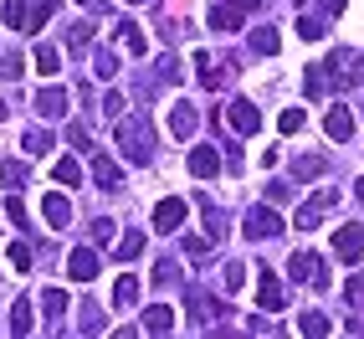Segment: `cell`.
Instances as JSON below:
<instances>
[{
    "instance_id": "52a82bcc",
    "label": "cell",
    "mask_w": 364,
    "mask_h": 339,
    "mask_svg": "<svg viewBox=\"0 0 364 339\" xmlns=\"http://www.w3.org/2000/svg\"><path fill=\"white\" fill-rule=\"evenodd\" d=\"M67 273L77 278V283H92V278H98V257H92V247H77V252H72V257H67Z\"/></svg>"
},
{
    "instance_id": "4fadbf2b",
    "label": "cell",
    "mask_w": 364,
    "mask_h": 339,
    "mask_svg": "<svg viewBox=\"0 0 364 339\" xmlns=\"http://www.w3.org/2000/svg\"><path fill=\"white\" fill-rule=\"evenodd\" d=\"M6 26L11 31H31V0H6Z\"/></svg>"
},
{
    "instance_id": "f35d334b",
    "label": "cell",
    "mask_w": 364,
    "mask_h": 339,
    "mask_svg": "<svg viewBox=\"0 0 364 339\" xmlns=\"http://www.w3.org/2000/svg\"><path fill=\"white\" fill-rule=\"evenodd\" d=\"M67 139L77 144V150H87V129H82V124H72V129H67Z\"/></svg>"
},
{
    "instance_id": "3957f363",
    "label": "cell",
    "mask_w": 364,
    "mask_h": 339,
    "mask_svg": "<svg viewBox=\"0 0 364 339\" xmlns=\"http://www.w3.org/2000/svg\"><path fill=\"white\" fill-rule=\"evenodd\" d=\"M247 236H257V241H272V236H282V221L267 206H252L247 211Z\"/></svg>"
},
{
    "instance_id": "5bb4252c",
    "label": "cell",
    "mask_w": 364,
    "mask_h": 339,
    "mask_svg": "<svg viewBox=\"0 0 364 339\" xmlns=\"http://www.w3.org/2000/svg\"><path fill=\"white\" fill-rule=\"evenodd\" d=\"M196 124H200V113L190 108V103H175V113H169V129L185 139V134H196Z\"/></svg>"
},
{
    "instance_id": "7a4b0ae2",
    "label": "cell",
    "mask_w": 364,
    "mask_h": 339,
    "mask_svg": "<svg viewBox=\"0 0 364 339\" xmlns=\"http://www.w3.org/2000/svg\"><path fill=\"white\" fill-rule=\"evenodd\" d=\"M333 206H338V190H318V196H313L308 206H298V231H313Z\"/></svg>"
},
{
    "instance_id": "b9f144b4",
    "label": "cell",
    "mask_w": 364,
    "mask_h": 339,
    "mask_svg": "<svg viewBox=\"0 0 364 339\" xmlns=\"http://www.w3.org/2000/svg\"><path fill=\"white\" fill-rule=\"evenodd\" d=\"M354 196H359V201H364V180H359V190H354Z\"/></svg>"
},
{
    "instance_id": "cb8c5ba5",
    "label": "cell",
    "mask_w": 364,
    "mask_h": 339,
    "mask_svg": "<svg viewBox=\"0 0 364 339\" xmlns=\"http://www.w3.org/2000/svg\"><path fill=\"white\" fill-rule=\"evenodd\" d=\"M210 26H215V31H236V26H241V16L226 11V6H215V11H210Z\"/></svg>"
},
{
    "instance_id": "ba28073f",
    "label": "cell",
    "mask_w": 364,
    "mask_h": 339,
    "mask_svg": "<svg viewBox=\"0 0 364 339\" xmlns=\"http://www.w3.org/2000/svg\"><path fill=\"white\" fill-rule=\"evenodd\" d=\"M215 170H221V155H215L210 144H200V150H190V175H196V180H210Z\"/></svg>"
},
{
    "instance_id": "8992f818",
    "label": "cell",
    "mask_w": 364,
    "mask_h": 339,
    "mask_svg": "<svg viewBox=\"0 0 364 339\" xmlns=\"http://www.w3.org/2000/svg\"><path fill=\"white\" fill-rule=\"evenodd\" d=\"M226 118H231L236 134H257V129H262V113H257V103H247V98H236V103L226 108Z\"/></svg>"
},
{
    "instance_id": "2e32d148",
    "label": "cell",
    "mask_w": 364,
    "mask_h": 339,
    "mask_svg": "<svg viewBox=\"0 0 364 339\" xmlns=\"http://www.w3.org/2000/svg\"><path fill=\"white\" fill-rule=\"evenodd\" d=\"M41 211H46V226H52V231H62V226L72 221V206H67L62 196H46V206H41Z\"/></svg>"
},
{
    "instance_id": "d590c367",
    "label": "cell",
    "mask_w": 364,
    "mask_h": 339,
    "mask_svg": "<svg viewBox=\"0 0 364 339\" xmlns=\"http://www.w3.org/2000/svg\"><path fill=\"white\" fill-rule=\"evenodd\" d=\"M26 150H31V155H46V150H52V134L31 129V134H26Z\"/></svg>"
},
{
    "instance_id": "7bdbcfd3",
    "label": "cell",
    "mask_w": 364,
    "mask_h": 339,
    "mask_svg": "<svg viewBox=\"0 0 364 339\" xmlns=\"http://www.w3.org/2000/svg\"><path fill=\"white\" fill-rule=\"evenodd\" d=\"M0 118H6V103H0Z\"/></svg>"
},
{
    "instance_id": "6da1fadb",
    "label": "cell",
    "mask_w": 364,
    "mask_h": 339,
    "mask_svg": "<svg viewBox=\"0 0 364 339\" xmlns=\"http://www.w3.org/2000/svg\"><path fill=\"white\" fill-rule=\"evenodd\" d=\"M118 150H124L129 160H149L154 155V129H149V118H118Z\"/></svg>"
},
{
    "instance_id": "e0dca14e",
    "label": "cell",
    "mask_w": 364,
    "mask_h": 339,
    "mask_svg": "<svg viewBox=\"0 0 364 339\" xmlns=\"http://www.w3.org/2000/svg\"><path fill=\"white\" fill-rule=\"evenodd\" d=\"M36 72H46V78H57V72H62V52H57L52 41L36 46Z\"/></svg>"
},
{
    "instance_id": "ffe728a7",
    "label": "cell",
    "mask_w": 364,
    "mask_h": 339,
    "mask_svg": "<svg viewBox=\"0 0 364 339\" xmlns=\"http://www.w3.org/2000/svg\"><path fill=\"white\" fill-rule=\"evenodd\" d=\"M134 298H139V278L124 273V278H118V288H113V303H118V308H129Z\"/></svg>"
},
{
    "instance_id": "9a60e30c",
    "label": "cell",
    "mask_w": 364,
    "mask_h": 339,
    "mask_svg": "<svg viewBox=\"0 0 364 339\" xmlns=\"http://www.w3.org/2000/svg\"><path fill=\"white\" fill-rule=\"evenodd\" d=\"M328 139H338V144L354 139V113H349V108H333V113H328Z\"/></svg>"
},
{
    "instance_id": "7402d4cb",
    "label": "cell",
    "mask_w": 364,
    "mask_h": 339,
    "mask_svg": "<svg viewBox=\"0 0 364 339\" xmlns=\"http://www.w3.org/2000/svg\"><path fill=\"white\" fill-rule=\"evenodd\" d=\"M52 175H57V185H77V180H82V165H77V160H57Z\"/></svg>"
},
{
    "instance_id": "7c38bea8",
    "label": "cell",
    "mask_w": 364,
    "mask_h": 339,
    "mask_svg": "<svg viewBox=\"0 0 364 339\" xmlns=\"http://www.w3.org/2000/svg\"><path fill=\"white\" fill-rule=\"evenodd\" d=\"M144 329H149V334H169V329H175V308H164V303L144 308Z\"/></svg>"
},
{
    "instance_id": "30bf717a",
    "label": "cell",
    "mask_w": 364,
    "mask_h": 339,
    "mask_svg": "<svg viewBox=\"0 0 364 339\" xmlns=\"http://www.w3.org/2000/svg\"><path fill=\"white\" fill-rule=\"evenodd\" d=\"M180 221H185V201L169 196V201H159V206H154V226H159V231H175Z\"/></svg>"
},
{
    "instance_id": "74e56055",
    "label": "cell",
    "mask_w": 364,
    "mask_h": 339,
    "mask_svg": "<svg viewBox=\"0 0 364 339\" xmlns=\"http://www.w3.org/2000/svg\"><path fill=\"white\" fill-rule=\"evenodd\" d=\"M185 252H190V257H205V252H210V241H205V236H190V241H185Z\"/></svg>"
},
{
    "instance_id": "f1b7e54d",
    "label": "cell",
    "mask_w": 364,
    "mask_h": 339,
    "mask_svg": "<svg viewBox=\"0 0 364 339\" xmlns=\"http://www.w3.org/2000/svg\"><path fill=\"white\" fill-rule=\"evenodd\" d=\"M252 46H257V52H267V57H272V52H277V31H272V26H262V31L252 36Z\"/></svg>"
},
{
    "instance_id": "1f68e13d",
    "label": "cell",
    "mask_w": 364,
    "mask_h": 339,
    "mask_svg": "<svg viewBox=\"0 0 364 339\" xmlns=\"http://www.w3.org/2000/svg\"><path fill=\"white\" fill-rule=\"evenodd\" d=\"M11 268H21V273L31 268V247H26V241H11Z\"/></svg>"
},
{
    "instance_id": "44dd1931",
    "label": "cell",
    "mask_w": 364,
    "mask_h": 339,
    "mask_svg": "<svg viewBox=\"0 0 364 339\" xmlns=\"http://www.w3.org/2000/svg\"><path fill=\"white\" fill-rule=\"evenodd\" d=\"M303 83H308V98H323V93H328V83H333V78H328V67H313V72H308V78H303Z\"/></svg>"
},
{
    "instance_id": "9c48e42d",
    "label": "cell",
    "mask_w": 364,
    "mask_h": 339,
    "mask_svg": "<svg viewBox=\"0 0 364 339\" xmlns=\"http://www.w3.org/2000/svg\"><path fill=\"white\" fill-rule=\"evenodd\" d=\"M257 303H262V308H267V313H277V308H282V303H287V288H282V283H277V278H272V273H267V278H262V283H257Z\"/></svg>"
},
{
    "instance_id": "d6a6232c",
    "label": "cell",
    "mask_w": 364,
    "mask_h": 339,
    "mask_svg": "<svg viewBox=\"0 0 364 339\" xmlns=\"http://www.w3.org/2000/svg\"><path fill=\"white\" fill-rule=\"evenodd\" d=\"M92 72H98V78H113V72H118V57H113V52H98V57H92Z\"/></svg>"
},
{
    "instance_id": "8d00e7d4",
    "label": "cell",
    "mask_w": 364,
    "mask_h": 339,
    "mask_svg": "<svg viewBox=\"0 0 364 339\" xmlns=\"http://www.w3.org/2000/svg\"><path fill=\"white\" fill-rule=\"evenodd\" d=\"M6 216H11V221H21V226H26V206H21V196H11V201H6Z\"/></svg>"
},
{
    "instance_id": "603a6c76",
    "label": "cell",
    "mask_w": 364,
    "mask_h": 339,
    "mask_svg": "<svg viewBox=\"0 0 364 339\" xmlns=\"http://www.w3.org/2000/svg\"><path fill=\"white\" fill-rule=\"evenodd\" d=\"M41 308L52 313V319H62V313H67V293H62V288H46V293H41Z\"/></svg>"
},
{
    "instance_id": "83f0119b",
    "label": "cell",
    "mask_w": 364,
    "mask_h": 339,
    "mask_svg": "<svg viewBox=\"0 0 364 339\" xmlns=\"http://www.w3.org/2000/svg\"><path fill=\"white\" fill-rule=\"evenodd\" d=\"M0 180H6V185H26V165L6 160V165H0Z\"/></svg>"
},
{
    "instance_id": "484cf974",
    "label": "cell",
    "mask_w": 364,
    "mask_h": 339,
    "mask_svg": "<svg viewBox=\"0 0 364 339\" xmlns=\"http://www.w3.org/2000/svg\"><path fill=\"white\" fill-rule=\"evenodd\" d=\"M67 46H72V52H82V46H92V26H87V21H77V26L67 31Z\"/></svg>"
},
{
    "instance_id": "ab89813d",
    "label": "cell",
    "mask_w": 364,
    "mask_h": 339,
    "mask_svg": "<svg viewBox=\"0 0 364 339\" xmlns=\"http://www.w3.org/2000/svg\"><path fill=\"white\" fill-rule=\"evenodd\" d=\"M231 6H236V11H257V6H262V0H231Z\"/></svg>"
},
{
    "instance_id": "ee69618b",
    "label": "cell",
    "mask_w": 364,
    "mask_h": 339,
    "mask_svg": "<svg viewBox=\"0 0 364 339\" xmlns=\"http://www.w3.org/2000/svg\"><path fill=\"white\" fill-rule=\"evenodd\" d=\"M134 6H139V0H134Z\"/></svg>"
},
{
    "instance_id": "ac0fdd59",
    "label": "cell",
    "mask_w": 364,
    "mask_h": 339,
    "mask_svg": "<svg viewBox=\"0 0 364 339\" xmlns=\"http://www.w3.org/2000/svg\"><path fill=\"white\" fill-rule=\"evenodd\" d=\"M31 329H36L31 303H26V298H16V308H11V334H31Z\"/></svg>"
},
{
    "instance_id": "e575fe53",
    "label": "cell",
    "mask_w": 364,
    "mask_h": 339,
    "mask_svg": "<svg viewBox=\"0 0 364 339\" xmlns=\"http://www.w3.org/2000/svg\"><path fill=\"white\" fill-rule=\"evenodd\" d=\"M298 175H303V180L323 175V160H318V155H303V160H298Z\"/></svg>"
},
{
    "instance_id": "5b68a950",
    "label": "cell",
    "mask_w": 364,
    "mask_h": 339,
    "mask_svg": "<svg viewBox=\"0 0 364 339\" xmlns=\"http://www.w3.org/2000/svg\"><path fill=\"white\" fill-rule=\"evenodd\" d=\"M287 273H293L298 283H323V257H318V252H293Z\"/></svg>"
},
{
    "instance_id": "d4e9b609",
    "label": "cell",
    "mask_w": 364,
    "mask_h": 339,
    "mask_svg": "<svg viewBox=\"0 0 364 339\" xmlns=\"http://www.w3.org/2000/svg\"><path fill=\"white\" fill-rule=\"evenodd\" d=\"M323 31H328V26H323L318 16H303V21H298V36H303V41H323Z\"/></svg>"
},
{
    "instance_id": "4316f807",
    "label": "cell",
    "mask_w": 364,
    "mask_h": 339,
    "mask_svg": "<svg viewBox=\"0 0 364 339\" xmlns=\"http://www.w3.org/2000/svg\"><path fill=\"white\" fill-rule=\"evenodd\" d=\"M118 46H129V52H144V36L129 26V21H118Z\"/></svg>"
},
{
    "instance_id": "60d3db41",
    "label": "cell",
    "mask_w": 364,
    "mask_h": 339,
    "mask_svg": "<svg viewBox=\"0 0 364 339\" xmlns=\"http://www.w3.org/2000/svg\"><path fill=\"white\" fill-rule=\"evenodd\" d=\"M77 6H87V11H103V0H77Z\"/></svg>"
},
{
    "instance_id": "8fae6325",
    "label": "cell",
    "mask_w": 364,
    "mask_h": 339,
    "mask_svg": "<svg viewBox=\"0 0 364 339\" xmlns=\"http://www.w3.org/2000/svg\"><path fill=\"white\" fill-rule=\"evenodd\" d=\"M36 113L41 118H62L67 113V88H46L41 98H36Z\"/></svg>"
},
{
    "instance_id": "836d02e7",
    "label": "cell",
    "mask_w": 364,
    "mask_h": 339,
    "mask_svg": "<svg viewBox=\"0 0 364 339\" xmlns=\"http://www.w3.org/2000/svg\"><path fill=\"white\" fill-rule=\"evenodd\" d=\"M277 129H282V134H298V129H303V108H287V113L277 118Z\"/></svg>"
},
{
    "instance_id": "f546056e",
    "label": "cell",
    "mask_w": 364,
    "mask_h": 339,
    "mask_svg": "<svg viewBox=\"0 0 364 339\" xmlns=\"http://www.w3.org/2000/svg\"><path fill=\"white\" fill-rule=\"evenodd\" d=\"M139 252H144V231H129L118 241V257H139Z\"/></svg>"
},
{
    "instance_id": "277c9868",
    "label": "cell",
    "mask_w": 364,
    "mask_h": 339,
    "mask_svg": "<svg viewBox=\"0 0 364 339\" xmlns=\"http://www.w3.org/2000/svg\"><path fill=\"white\" fill-rule=\"evenodd\" d=\"M333 252L344 262H359L364 257V226H338L333 231Z\"/></svg>"
},
{
    "instance_id": "d6986e66",
    "label": "cell",
    "mask_w": 364,
    "mask_h": 339,
    "mask_svg": "<svg viewBox=\"0 0 364 339\" xmlns=\"http://www.w3.org/2000/svg\"><path fill=\"white\" fill-rule=\"evenodd\" d=\"M92 180H98V185H118V180H124V170H118L108 155H98V165H92Z\"/></svg>"
},
{
    "instance_id": "4dcf8cb0",
    "label": "cell",
    "mask_w": 364,
    "mask_h": 339,
    "mask_svg": "<svg viewBox=\"0 0 364 339\" xmlns=\"http://www.w3.org/2000/svg\"><path fill=\"white\" fill-rule=\"evenodd\" d=\"M298 329H303V334H328V319H323V313H303Z\"/></svg>"
}]
</instances>
